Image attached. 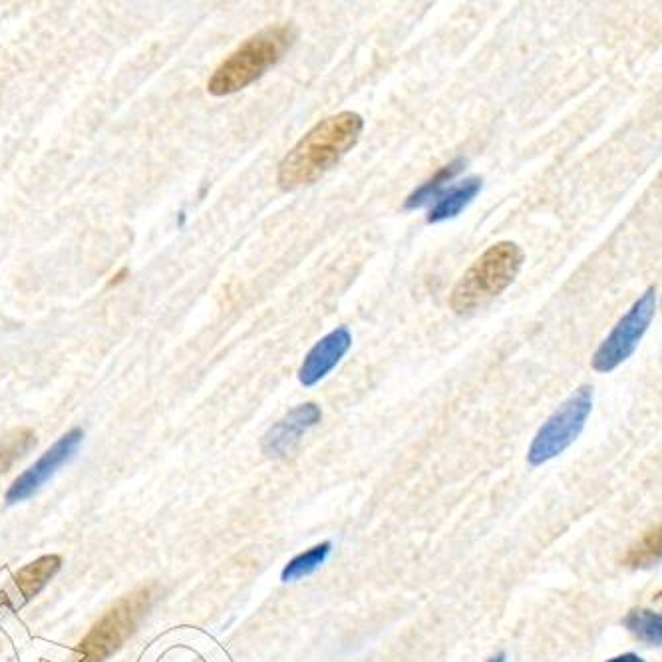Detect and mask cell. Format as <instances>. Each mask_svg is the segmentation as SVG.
<instances>
[{
	"label": "cell",
	"mask_w": 662,
	"mask_h": 662,
	"mask_svg": "<svg viewBox=\"0 0 662 662\" xmlns=\"http://www.w3.org/2000/svg\"><path fill=\"white\" fill-rule=\"evenodd\" d=\"M364 120L356 112H340L317 124L279 164L277 181L293 191L321 179L360 140Z\"/></svg>",
	"instance_id": "1"
},
{
	"label": "cell",
	"mask_w": 662,
	"mask_h": 662,
	"mask_svg": "<svg viewBox=\"0 0 662 662\" xmlns=\"http://www.w3.org/2000/svg\"><path fill=\"white\" fill-rule=\"evenodd\" d=\"M295 36V28L291 24L269 26L249 36L215 68L207 82L209 94L229 96L259 80L287 54L295 42Z\"/></svg>",
	"instance_id": "2"
},
{
	"label": "cell",
	"mask_w": 662,
	"mask_h": 662,
	"mask_svg": "<svg viewBox=\"0 0 662 662\" xmlns=\"http://www.w3.org/2000/svg\"><path fill=\"white\" fill-rule=\"evenodd\" d=\"M523 261L525 253L517 243L499 241L492 245L458 281L450 297V307L458 315L486 307L515 281Z\"/></svg>",
	"instance_id": "3"
},
{
	"label": "cell",
	"mask_w": 662,
	"mask_h": 662,
	"mask_svg": "<svg viewBox=\"0 0 662 662\" xmlns=\"http://www.w3.org/2000/svg\"><path fill=\"white\" fill-rule=\"evenodd\" d=\"M158 595V585H146L122 597L108 609L78 645L76 662H104L118 653L138 631Z\"/></svg>",
	"instance_id": "4"
},
{
	"label": "cell",
	"mask_w": 662,
	"mask_h": 662,
	"mask_svg": "<svg viewBox=\"0 0 662 662\" xmlns=\"http://www.w3.org/2000/svg\"><path fill=\"white\" fill-rule=\"evenodd\" d=\"M591 410L593 388L581 386L539 428L529 446L527 462L531 466H543L563 454L581 436Z\"/></svg>",
	"instance_id": "5"
},
{
	"label": "cell",
	"mask_w": 662,
	"mask_h": 662,
	"mask_svg": "<svg viewBox=\"0 0 662 662\" xmlns=\"http://www.w3.org/2000/svg\"><path fill=\"white\" fill-rule=\"evenodd\" d=\"M657 313V289H647L627 315L617 323V327L603 340V344L593 354V368L597 372H611L621 362H625L639 346L641 338L651 327Z\"/></svg>",
	"instance_id": "6"
},
{
	"label": "cell",
	"mask_w": 662,
	"mask_h": 662,
	"mask_svg": "<svg viewBox=\"0 0 662 662\" xmlns=\"http://www.w3.org/2000/svg\"><path fill=\"white\" fill-rule=\"evenodd\" d=\"M82 438L84 434L80 428L64 434L32 468L14 480L6 492V503H18L34 496L56 474V470H60L76 454Z\"/></svg>",
	"instance_id": "7"
},
{
	"label": "cell",
	"mask_w": 662,
	"mask_h": 662,
	"mask_svg": "<svg viewBox=\"0 0 662 662\" xmlns=\"http://www.w3.org/2000/svg\"><path fill=\"white\" fill-rule=\"evenodd\" d=\"M323 418V412L317 404L307 402L291 410L283 420H279L263 438V452L269 458H283L287 456L307 434L315 428Z\"/></svg>",
	"instance_id": "8"
},
{
	"label": "cell",
	"mask_w": 662,
	"mask_h": 662,
	"mask_svg": "<svg viewBox=\"0 0 662 662\" xmlns=\"http://www.w3.org/2000/svg\"><path fill=\"white\" fill-rule=\"evenodd\" d=\"M352 344V334L346 327H338L336 331L329 332L323 336L305 356L299 380L303 386H315L319 384L332 368L342 360V356L348 352Z\"/></svg>",
	"instance_id": "9"
},
{
	"label": "cell",
	"mask_w": 662,
	"mask_h": 662,
	"mask_svg": "<svg viewBox=\"0 0 662 662\" xmlns=\"http://www.w3.org/2000/svg\"><path fill=\"white\" fill-rule=\"evenodd\" d=\"M482 177H468L458 185L444 189L438 197L434 207L428 213V223H440L446 219H454L460 215L482 191Z\"/></svg>",
	"instance_id": "10"
},
{
	"label": "cell",
	"mask_w": 662,
	"mask_h": 662,
	"mask_svg": "<svg viewBox=\"0 0 662 662\" xmlns=\"http://www.w3.org/2000/svg\"><path fill=\"white\" fill-rule=\"evenodd\" d=\"M60 567H62L60 555H44L32 563H28L26 567H22L14 575V583L18 587L20 595L26 601L34 599L48 585V581L54 579V575L60 571Z\"/></svg>",
	"instance_id": "11"
},
{
	"label": "cell",
	"mask_w": 662,
	"mask_h": 662,
	"mask_svg": "<svg viewBox=\"0 0 662 662\" xmlns=\"http://www.w3.org/2000/svg\"><path fill=\"white\" fill-rule=\"evenodd\" d=\"M464 166H466L464 160H454L452 164L442 167L432 179H428L422 187H418L414 193L408 195L404 209H416V207H422V205L430 203L432 199H436L444 191V185L448 181H452L464 169Z\"/></svg>",
	"instance_id": "12"
},
{
	"label": "cell",
	"mask_w": 662,
	"mask_h": 662,
	"mask_svg": "<svg viewBox=\"0 0 662 662\" xmlns=\"http://www.w3.org/2000/svg\"><path fill=\"white\" fill-rule=\"evenodd\" d=\"M662 535L661 527L645 533L633 547H629L623 563L633 569H649L661 561Z\"/></svg>",
	"instance_id": "13"
},
{
	"label": "cell",
	"mask_w": 662,
	"mask_h": 662,
	"mask_svg": "<svg viewBox=\"0 0 662 662\" xmlns=\"http://www.w3.org/2000/svg\"><path fill=\"white\" fill-rule=\"evenodd\" d=\"M623 625L643 643L661 647L662 643V617L649 609H633L623 619Z\"/></svg>",
	"instance_id": "14"
},
{
	"label": "cell",
	"mask_w": 662,
	"mask_h": 662,
	"mask_svg": "<svg viewBox=\"0 0 662 662\" xmlns=\"http://www.w3.org/2000/svg\"><path fill=\"white\" fill-rule=\"evenodd\" d=\"M36 444V434L30 428H18L0 438V476L6 474L20 458Z\"/></svg>",
	"instance_id": "15"
},
{
	"label": "cell",
	"mask_w": 662,
	"mask_h": 662,
	"mask_svg": "<svg viewBox=\"0 0 662 662\" xmlns=\"http://www.w3.org/2000/svg\"><path fill=\"white\" fill-rule=\"evenodd\" d=\"M329 555H331V543L325 541V543H321V545H317V547H313V549L297 555L295 559H291L287 563V567L283 569L281 579L285 583H295V581H299L303 577H309L311 573H315L329 559Z\"/></svg>",
	"instance_id": "16"
},
{
	"label": "cell",
	"mask_w": 662,
	"mask_h": 662,
	"mask_svg": "<svg viewBox=\"0 0 662 662\" xmlns=\"http://www.w3.org/2000/svg\"><path fill=\"white\" fill-rule=\"evenodd\" d=\"M607 662H645L639 655H635V653H625V655H619V657H613V659H609Z\"/></svg>",
	"instance_id": "17"
},
{
	"label": "cell",
	"mask_w": 662,
	"mask_h": 662,
	"mask_svg": "<svg viewBox=\"0 0 662 662\" xmlns=\"http://www.w3.org/2000/svg\"><path fill=\"white\" fill-rule=\"evenodd\" d=\"M488 662H505V655L503 653H499L497 657H494V659H490Z\"/></svg>",
	"instance_id": "18"
}]
</instances>
